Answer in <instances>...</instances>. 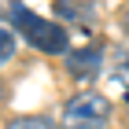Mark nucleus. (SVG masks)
<instances>
[{
    "label": "nucleus",
    "mask_w": 129,
    "mask_h": 129,
    "mask_svg": "<svg viewBox=\"0 0 129 129\" xmlns=\"http://www.w3.org/2000/svg\"><path fill=\"white\" fill-rule=\"evenodd\" d=\"M8 19L19 30V37L26 44H33L37 52H44V55H67L70 37H67V30H63L59 22H48V19H41V15H33L30 8H22L19 0L8 8Z\"/></svg>",
    "instance_id": "f257e3e1"
},
{
    "label": "nucleus",
    "mask_w": 129,
    "mask_h": 129,
    "mask_svg": "<svg viewBox=\"0 0 129 129\" xmlns=\"http://www.w3.org/2000/svg\"><path fill=\"white\" fill-rule=\"evenodd\" d=\"M111 118V103L100 92H78L63 107V129H103Z\"/></svg>",
    "instance_id": "f03ea898"
},
{
    "label": "nucleus",
    "mask_w": 129,
    "mask_h": 129,
    "mask_svg": "<svg viewBox=\"0 0 129 129\" xmlns=\"http://www.w3.org/2000/svg\"><path fill=\"white\" fill-rule=\"evenodd\" d=\"M67 74L74 81H92L103 74V48L100 44H81L78 52H67Z\"/></svg>",
    "instance_id": "7ed1b4c3"
},
{
    "label": "nucleus",
    "mask_w": 129,
    "mask_h": 129,
    "mask_svg": "<svg viewBox=\"0 0 129 129\" xmlns=\"http://www.w3.org/2000/svg\"><path fill=\"white\" fill-rule=\"evenodd\" d=\"M55 15H63L67 22H74L81 30H92L100 22V8L92 0H55Z\"/></svg>",
    "instance_id": "20e7f679"
},
{
    "label": "nucleus",
    "mask_w": 129,
    "mask_h": 129,
    "mask_svg": "<svg viewBox=\"0 0 129 129\" xmlns=\"http://www.w3.org/2000/svg\"><path fill=\"white\" fill-rule=\"evenodd\" d=\"M111 85H114V92L118 96L129 100V44H118L114 48V55H111Z\"/></svg>",
    "instance_id": "39448f33"
},
{
    "label": "nucleus",
    "mask_w": 129,
    "mask_h": 129,
    "mask_svg": "<svg viewBox=\"0 0 129 129\" xmlns=\"http://www.w3.org/2000/svg\"><path fill=\"white\" fill-rule=\"evenodd\" d=\"M15 44H19V37H15V30H11L8 22L0 19V63H8L11 55H15Z\"/></svg>",
    "instance_id": "423d86ee"
},
{
    "label": "nucleus",
    "mask_w": 129,
    "mask_h": 129,
    "mask_svg": "<svg viewBox=\"0 0 129 129\" xmlns=\"http://www.w3.org/2000/svg\"><path fill=\"white\" fill-rule=\"evenodd\" d=\"M8 129H52V122L41 118V114H33V118H15Z\"/></svg>",
    "instance_id": "0eeeda50"
},
{
    "label": "nucleus",
    "mask_w": 129,
    "mask_h": 129,
    "mask_svg": "<svg viewBox=\"0 0 129 129\" xmlns=\"http://www.w3.org/2000/svg\"><path fill=\"white\" fill-rule=\"evenodd\" d=\"M122 26H125V33H129V8H125V15H122Z\"/></svg>",
    "instance_id": "6e6552de"
}]
</instances>
